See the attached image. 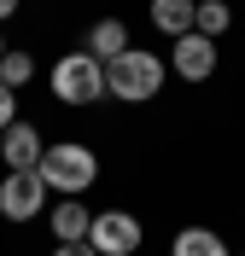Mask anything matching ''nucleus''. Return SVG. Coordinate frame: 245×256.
<instances>
[{"label": "nucleus", "instance_id": "f257e3e1", "mask_svg": "<svg viewBox=\"0 0 245 256\" xmlns=\"http://www.w3.org/2000/svg\"><path fill=\"white\" fill-rule=\"evenodd\" d=\"M35 169H41V180H47V192H65V198H82V192L99 180V158L88 152V146H76V140L47 146Z\"/></svg>", "mask_w": 245, "mask_h": 256}, {"label": "nucleus", "instance_id": "f03ea898", "mask_svg": "<svg viewBox=\"0 0 245 256\" xmlns=\"http://www.w3.org/2000/svg\"><path fill=\"white\" fill-rule=\"evenodd\" d=\"M158 88H163V58H158V52L129 47L123 58L105 64V94H111V99H129V105H140V99H152Z\"/></svg>", "mask_w": 245, "mask_h": 256}, {"label": "nucleus", "instance_id": "7ed1b4c3", "mask_svg": "<svg viewBox=\"0 0 245 256\" xmlns=\"http://www.w3.org/2000/svg\"><path fill=\"white\" fill-rule=\"evenodd\" d=\"M53 94L65 99V105H94V99H105V64L88 47L65 52V58L53 64Z\"/></svg>", "mask_w": 245, "mask_h": 256}, {"label": "nucleus", "instance_id": "20e7f679", "mask_svg": "<svg viewBox=\"0 0 245 256\" xmlns=\"http://www.w3.org/2000/svg\"><path fill=\"white\" fill-rule=\"evenodd\" d=\"M41 204H47L41 169H6V180H0V216L6 222H35Z\"/></svg>", "mask_w": 245, "mask_h": 256}, {"label": "nucleus", "instance_id": "39448f33", "mask_svg": "<svg viewBox=\"0 0 245 256\" xmlns=\"http://www.w3.org/2000/svg\"><path fill=\"white\" fill-rule=\"evenodd\" d=\"M140 239H146V227L134 222L129 210H99L94 227H88V244H94L99 256H134Z\"/></svg>", "mask_w": 245, "mask_h": 256}, {"label": "nucleus", "instance_id": "423d86ee", "mask_svg": "<svg viewBox=\"0 0 245 256\" xmlns=\"http://www.w3.org/2000/svg\"><path fill=\"white\" fill-rule=\"evenodd\" d=\"M169 64H175V76H187V82H204V76H210V70H216V41H210V35H181V41H175V52H169Z\"/></svg>", "mask_w": 245, "mask_h": 256}, {"label": "nucleus", "instance_id": "0eeeda50", "mask_svg": "<svg viewBox=\"0 0 245 256\" xmlns=\"http://www.w3.org/2000/svg\"><path fill=\"white\" fill-rule=\"evenodd\" d=\"M41 152H47V146H41V134H35L30 122H12L6 134H0V158H6V169H35Z\"/></svg>", "mask_w": 245, "mask_h": 256}, {"label": "nucleus", "instance_id": "6e6552de", "mask_svg": "<svg viewBox=\"0 0 245 256\" xmlns=\"http://www.w3.org/2000/svg\"><path fill=\"white\" fill-rule=\"evenodd\" d=\"M88 52H94L99 64L123 58V52H129V24H123V18H99L94 30H88Z\"/></svg>", "mask_w": 245, "mask_h": 256}, {"label": "nucleus", "instance_id": "1a4fd4ad", "mask_svg": "<svg viewBox=\"0 0 245 256\" xmlns=\"http://www.w3.org/2000/svg\"><path fill=\"white\" fill-rule=\"evenodd\" d=\"M88 227H94V210L76 204V198H65V204L53 210V233H59V244H88Z\"/></svg>", "mask_w": 245, "mask_h": 256}, {"label": "nucleus", "instance_id": "9d476101", "mask_svg": "<svg viewBox=\"0 0 245 256\" xmlns=\"http://www.w3.org/2000/svg\"><path fill=\"white\" fill-rule=\"evenodd\" d=\"M193 12H198V0H152V24H158L163 35H193Z\"/></svg>", "mask_w": 245, "mask_h": 256}, {"label": "nucleus", "instance_id": "9b49d317", "mask_svg": "<svg viewBox=\"0 0 245 256\" xmlns=\"http://www.w3.org/2000/svg\"><path fill=\"white\" fill-rule=\"evenodd\" d=\"M169 256H228V244H222V233H210V227H187V233H175Z\"/></svg>", "mask_w": 245, "mask_h": 256}, {"label": "nucleus", "instance_id": "f8f14e48", "mask_svg": "<svg viewBox=\"0 0 245 256\" xmlns=\"http://www.w3.org/2000/svg\"><path fill=\"white\" fill-rule=\"evenodd\" d=\"M228 24H233V12L222 6V0H198V12H193V30H198V35H210V41H216Z\"/></svg>", "mask_w": 245, "mask_h": 256}, {"label": "nucleus", "instance_id": "ddd939ff", "mask_svg": "<svg viewBox=\"0 0 245 256\" xmlns=\"http://www.w3.org/2000/svg\"><path fill=\"white\" fill-rule=\"evenodd\" d=\"M30 76H35V58H30V52H6V58H0V82H6L12 94H18Z\"/></svg>", "mask_w": 245, "mask_h": 256}, {"label": "nucleus", "instance_id": "4468645a", "mask_svg": "<svg viewBox=\"0 0 245 256\" xmlns=\"http://www.w3.org/2000/svg\"><path fill=\"white\" fill-rule=\"evenodd\" d=\"M12 122H18V94L6 88V82H0V134H6Z\"/></svg>", "mask_w": 245, "mask_h": 256}, {"label": "nucleus", "instance_id": "2eb2a0df", "mask_svg": "<svg viewBox=\"0 0 245 256\" xmlns=\"http://www.w3.org/2000/svg\"><path fill=\"white\" fill-rule=\"evenodd\" d=\"M53 256H99V250H94V244H59Z\"/></svg>", "mask_w": 245, "mask_h": 256}, {"label": "nucleus", "instance_id": "dca6fc26", "mask_svg": "<svg viewBox=\"0 0 245 256\" xmlns=\"http://www.w3.org/2000/svg\"><path fill=\"white\" fill-rule=\"evenodd\" d=\"M18 12V0H0V18H12Z\"/></svg>", "mask_w": 245, "mask_h": 256}, {"label": "nucleus", "instance_id": "f3484780", "mask_svg": "<svg viewBox=\"0 0 245 256\" xmlns=\"http://www.w3.org/2000/svg\"><path fill=\"white\" fill-rule=\"evenodd\" d=\"M0 58H6V41H0Z\"/></svg>", "mask_w": 245, "mask_h": 256}]
</instances>
